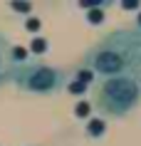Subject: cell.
Masks as SVG:
<instances>
[{
  "mask_svg": "<svg viewBox=\"0 0 141 146\" xmlns=\"http://www.w3.org/2000/svg\"><path fill=\"white\" fill-rule=\"evenodd\" d=\"M84 67L97 77H139L141 74V30L117 27L94 42L84 54Z\"/></svg>",
  "mask_w": 141,
  "mask_h": 146,
  "instance_id": "6da1fadb",
  "label": "cell"
},
{
  "mask_svg": "<svg viewBox=\"0 0 141 146\" xmlns=\"http://www.w3.org/2000/svg\"><path fill=\"white\" fill-rule=\"evenodd\" d=\"M141 104V84L136 77H107L92 89V107L104 119H124Z\"/></svg>",
  "mask_w": 141,
  "mask_h": 146,
  "instance_id": "7a4b0ae2",
  "label": "cell"
},
{
  "mask_svg": "<svg viewBox=\"0 0 141 146\" xmlns=\"http://www.w3.org/2000/svg\"><path fill=\"white\" fill-rule=\"evenodd\" d=\"M8 82L15 84V89H20L25 94L50 97V94H57L62 89H67L70 74H67V69L47 64V62L25 60L20 64H10Z\"/></svg>",
  "mask_w": 141,
  "mask_h": 146,
  "instance_id": "3957f363",
  "label": "cell"
},
{
  "mask_svg": "<svg viewBox=\"0 0 141 146\" xmlns=\"http://www.w3.org/2000/svg\"><path fill=\"white\" fill-rule=\"evenodd\" d=\"M10 42L0 35V84L8 82V72H10Z\"/></svg>",
  "mask_w": 141,
  "mask_h": 146,
  "instance_id": "277c9868",
  "label": "cell"
},
{
  "mask_svg": "<svg viewBox=\"0 0 141 146\" xmlns=\"http://www.w3.org/2000/svg\"><path fill=\"white\" fill-rule=\"evenodd\" d=\"M104 131H107V124H104V119H92L89 121V126H87V134L94 139H102Z\"/></svg>",
  "mask_w": 141,
  "mask_h": 146,
  "instance_id": "5b68a950",
  "label": "cell"
}]
</instances>
